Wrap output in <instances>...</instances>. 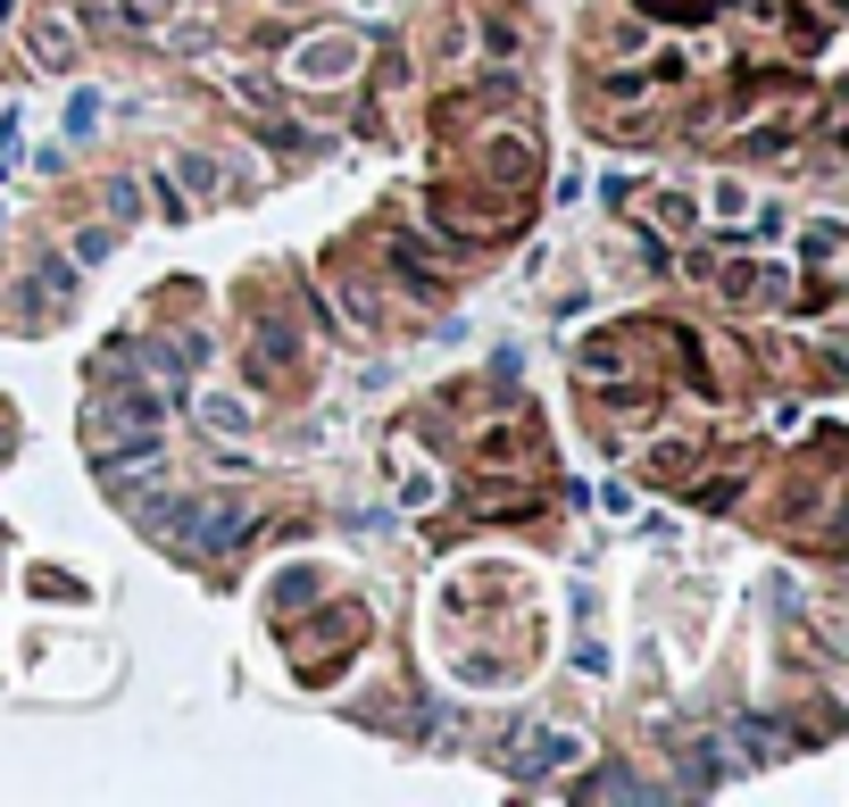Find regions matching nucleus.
Masks as SVG:
<instances>
[{"mask_svg":"<svg viewBox=\"0 0 849 807\" xmlns=\"http://www.w3.org/2000/svg\"><path fill=\"white\" fill-rule=\"evenodd\" d=\"M259 533V508L250 500H200L192 508V549H208V558H226L233 542H250Z\"/></svg>","mask_w":849,"mask_h":807,"instance_id":"1","label":"nucleus"},{"mask_svg":"<svg viewBox=\"0 0 849 807\" xmlns=\"http://www.w3.org/2000/svg\"><path fill=\"white\" fill-rule=\"evenodd\" d=\"M725 292H733V301H750V308H783L792 301V266H725Z\"/></svg>","mask_w":849,"mask_h":807,"instance_id":"2","label":"nucleus"},{"mask_svg":"<svg viewBox=\"0 0 849 807\" xmlns=\"http://www.w3.org/2000/svg\"><path fill=\"white\" fill-rule=\"evenodd\" d=\"M575 757H584V741H575V732H549V741H533V750L516 757V774H549V766H575Z\"/></svg>","mask_w":849,"mask_h":807,"instance_id":"3","label":"nucleus"},{"mask_svg":"<svg viewBox=\"0 0 849 807\" xmlns=\"http://www.w3.org/2000/svg\"><path fill=\"white\" fill-rule=\"evenodd\" d=\"M350 58H359L350 42H317V51H301V76L308 84H317V76H350Z\"/></svg>","mask_w":849,"mask_h":807,"instance_id":"4","label":"nucleus"},{"mask_svg":"<svg viewBox=\"0 0 849 807\" xmlns=\"http://www.w3.org/2000/svg\"><path fill=\"white\" fill-rule=\"evenodd\" d=\"M34 58H51V67H67V58H76V34H67V18H42V25H34Z\"/></svg>","mask_w":849,"mask_h":807,"instance_id":"5","label":"nucleus"},{"mask_svg":"<svg viewBox=\"0 0 849 807\" xmlns=\"http://www.w3.org/2000/svg\"><path fill=\"white\" fill-rule=\"evenodd\" d=\"M200 425H208V433H242V425H250V408L217 392V400H200Z\"/></svg>","mask_w":849,"mask_h":807,"instance_id":"6","label":"nucleus"},{"mask_svg":"<svg viewBox=\"0 0 849 807\" xmlns=\"http://www.w3.org/2000/svg\"><path fill=\"white\" fill-rule=\"evenodd\" d=\"M642 9H650V18H666V25H699L717 0H642Z\"/></svg>","mask_w":849,"mask_h":807,"instance_id":"7","label":"nucleus"},{"mask_svg":"<svg viewBox=\"0 0 849 807\" xmlns=\"http://www.w3.org/2000/svg\"><path fill=\"white\" fill-rule=\"evenodd\" d=\"M117 25H167V0H109Z\"/></svg>","mask_w":849,"mask_h":807,"instance_id":"8","label":"nucleus"},{"mask_svg":"<svg viewBox=\"0 0 849 807\" xmlns=\"http://www.w3.org/2000/svg\"><path fill=\"white\" fill-rule=\"evenodd\" d=\"M100 126V92H76L67 100V133H92Z\"/></svg>","mask_w":849,"mask_h":807,"instance_id":"9","label":"nucleus"}]
</instances>
